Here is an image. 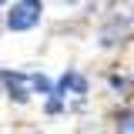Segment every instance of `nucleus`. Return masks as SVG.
Masks as SVG:
<instances>
[{"label": "nucleus", "instance_id": "obj_2", "mask_svg": "<svg viewBox=\"0 0 134 134\" xmlns=\"http://www.w3.org/2000/svg\"><path fill=\"white\" fill-rule=\"evenodd\" d=\"M67 91H74V94H84L87 91V84H84V77L77 70H67L64 77H60V84L54 87V97H67Z\"/></svg>", "mask_w": 134, "mask_h": 134}, {"label": "nucleus", "instance_id": "obj_5", "mask_svg": "<svg viewBox=\"0 0 134 134\" xmlns=\"http://www.w3.org/2000/svg\"><path fill=\"white\" fill-rule=\"evenodd\" d=\"M117 124H121V131H124V134H127V131H134V111H124Z\"/></svg>", "mask_w": 134, "mask_h": 134}, {"label": "nucleus", "instance_id": "obj_4", "mask_svg": "<svg viewBox=\"0 0 134 134\" xmlns=\"http://www.w3.org/2000/svg\"><path fill=\"white\" fill-rule=\"evenodd\" d=\"M30 87L37 91V94H54V84H50L44 74H34V77H30Z\"/></svg>", "mask_w": 134, "mask_h": 134}, {"label": "nucleus", "instance_id": "obj_3", "mask_svg": "<svg viewBox=\"0 0 134 134\" xmlns=\"http://www.w3.org/2000/svg\"><path fill=\"white\" fill-rule=\"evenodd\" d=\"M3 84H7V91H10V97H14L17 104H24V100L30 97V94H27V87H24V84H27V77H24V74L3 70Z\"/></svg>", "mask_w": 134, "mask_h": 134}, {"label": "nucleus", "instance_id": "obj_1", "mask_svg": "<svg viewBox=\"0 0 134 134\" xmlns=\"http://www.w3.org/2000/svg\"><path fill=\"white\" fill-rule=\"evenodd\" d=\"M37 20H40V0H20L7 14V27L10 30H30Z\"/></svg>", "mask_w": 134, "mask_h": 134}, {"label": "nucleus", "instance_id": "obj_7", "mask_svg": "<svg viewBox=\"0 0 134 134\" xmlns=\"http://www.w3.org/2000/svg\"><path fill=\"white\" fill-rule=\"evenodd\" d=\"M0 3H3V0H0Z\"/></svg>", "mask_w": 134, "mask_h": 134}, {"label": "nucleus", "instance_id": "obj_6", "mask_svg": "<svg viewBox=\"0 0 134 134\" xmlns=\"http://www.w3.org/2000/svg\"><path fill=\"white\" fill-rule=\"evenodd\" d=\"M111 84H114L117 91H124V87H127V77H111Z\"/></svg>", "mask_w": 134, "mask_h": 134}]
</instances>
